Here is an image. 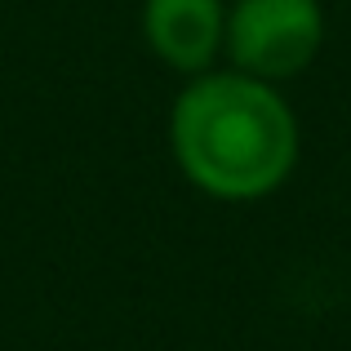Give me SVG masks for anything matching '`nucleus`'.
<instances>
[{
    "instance_id": "nucleus-1",
    "label": "nucleus",
    "mask_w": 351,
    "mask_h": 351,
    "mask_svg": "<svg viewBox=\"0 0 351 351\" xmlns=\"http://www.w3.org/2000/svg\"><path fill=\"white\" fill-rule=\"evenodd\" d=\"M169 152L196 191L227 205L267 200L298 169L302 129L280 85L209 67L169 107Z\"/></svg>"
},
{
    "instance_id": "nucleus-2",
    "label": "nucleus",
    "mask_w": 351,
    "mask_h": 351,
    "mask_svg": "<svg viewBox=\"0 0 351 351\" xmlns=\"http://www.w3.org/2000/svg\"><path fill=\"white\" fill-rule=\"evenodd\" d=\"M325 32L329 23L320 0H232L223 53L245 76L285 85L320 58Z\"/></svg>"
},
{
    "instance_id": "nucleus-3",
    "label": "nucleus",
    "mask_w": 351,
    "mask_h": 351,
    "mask_svg": "<svg viewBox=\"0 0 351 351\" xmlns=\"http://www.w3.org/2000/svg\"><path fill=\"white\" fill-rule=\"evenodd\" d=\"M143 40L165 67L200 76L227 40V0H143Z\"/></svg>"
}]
</instances>
